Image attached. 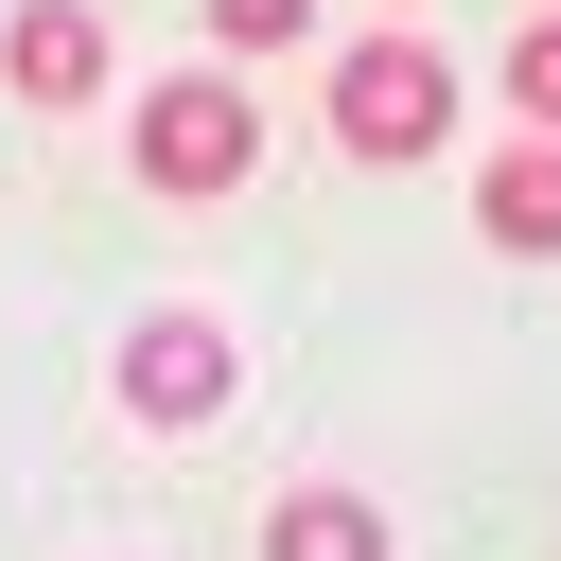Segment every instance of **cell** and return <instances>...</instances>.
Listing matches in <instances>:
<instances>
[{
	"mask_svg": "<svg viewBox=\"0 0 561 561\" xmlns=\"http://www.w3.org/2000/svg\"><path fill=\"white\" fill-rule=\"evenodd\" d=\"M333 140H351L368 175L438 158V140H456V70H438V35H351V53H333Z\"/></svg>",
	"mask_w": 561,
	"mask_h": 561,
	"instance_id": "6da1fadb",
	"label": "cell"
},
{
	"mask_svg": "<svg viewBox=\"0 0 561 561\" xmlns=\"http://www.w3.org/2000/svg\"><path fill=\"white\" fill-rule=\"evenodd\" d=\"M263 175V105L228 70H158L140 88V193H245Z\"/></svg>",
	"mask_w": 561,
	"mask_h": 561,
	"instance_id": "7a4b0ae2",
	"label": "cell"
},
{
	"mask_svg": "<svg viewBox=\"0 0 561 561\" xmlns=\"http://www.w3.org/2000/svg\"><path fill=\"white\" fill-rule=\"evenodd\" d=\"M245 386V351H228V316H140L123 333V421H158V438H193L210 403Z\"/></svg>",
	"mask_w": 561,
	"mask_h": 561,
	"instance_id": "3957f363",
	"label": "cell"
},
{
	"mask_svg": "<svg viewBox=\"0 0 561 561\" xmlns=\"http://www.w3.org/2000/svg\"><path fill=\"white\" fill-rule=\"evenodd\" d=\"M0 88H18V105H88V88H105V18H88V0H18V18H0Z\"/></svg>",
	"mask_w": 561,
	"mask_h": 561,
	"instance_id": "277c9868",
	"label": "cell"
},
{
	"mask_svg": "<svg viewBox=\"0 0 561 561\" xmlns=\"http://www.w3.org/2000/svg\"><path fill=\"white\" fill-rule=\"evenodd\" d=\"M473 228H491L508 263H561V140H508V158L473 175Z\"/></svg>",
	"mask_w": 561,
	"mask_h": 561,
	"instance_id": "5b68a950",
	"label": "cell"
},
{
	"mask_svg": "<svg viewBox=\"0 0 561 561\" xmlns=\"http://www.w3.org/2000/svg\"><path fill=\"white\" fill-rule=\"evenodd\" d=\"M263 561H386V508L316 473V491H280V508H263Z\"/></svg>",
	"mask_w": 561,
	"mask_h": 561,
	"instance_id": "8992f818",
	"label": "cell"
},
{
	"mask_svg": "<svg viewBox=\"0 0 561 561\" xmlns=\"http://www.w3.org/2000/svg\"><path fill=\"white\" fill-rule=\"evenodd\" d=\"M508 105H526V140H561V18L508 35Z\"/></svg>",
	"mask_w": 561,
	"mask_h": 561,
	"instance_id": "52a82bcc",
	"label": "cell"
},
{
	"mask_svg": "<svg viewBox=\"0 0 561 561\" xmlns=\"http://www.w3.org/2000/svg\"><path fill=\"white\" fill-rule=\"evenodd\" d=\"M316 0H210V53H298Z\"/></svg>",
	"mask_w": 561,
	"mask_h": 561,
	"instance_id": "ba28073f",
	"label": "cell"
},
{
	"mask_svg": "<svg viewBox=\"0 0 561 561\" xmlns=\"http://www.w3.org/2000/svg\"><path fill=\"white\" fill-rule=\"evenodd\" d=\"M543 18H561V0H543Z\"/></svg>",
	"mask_w": 561,
	"mask_h": 561,
	"instance_id": "9c48e42d",
	"label": "cell"
}]
</instances>
